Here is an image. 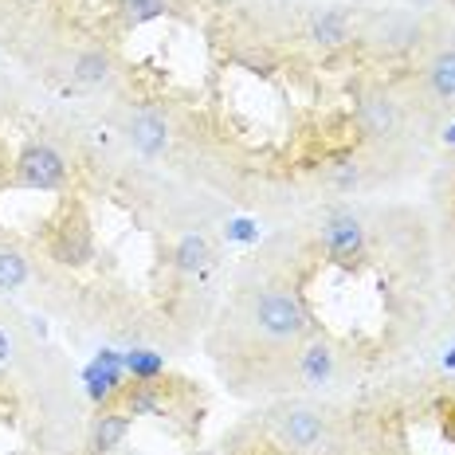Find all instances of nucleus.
<instances>
[{
	"mask_svg": "<svg viewBox=\"0 0 455 455\" xmlns=\"http://www.w3.org/2000/svg\"><path fill=\"white\" fill-rule=\"evenodd\" d=\"M248 322L255 334H263L267 341H302L315 330L307 302L299 299V291L291 287H263L255 291L248 302Z\"/></svg>",
	"mask_w": 455,
	"mask_h": 455,
	"instance_id": "f257e3e1",
	"label": "nucleus"
},
{
	"mask_svg": "<svg viewBox=\"0 0 455 455\" xmlns=\"http://www.w3.org/2000/svg\"><path fill=\"white\" fill-rule=\"evenodd\" d=\"M271 432L279 448L291 455H326L334 451V428L330 420L315 409H279L271 420Z\"/></svg>",
	"mask_w": 455,
	"mask_h": 455,
	"instance_id": "f03ea898",
	"label": "nucleus"
},
{
	"mask_svg": "<svg viewBox=\"0 0 455 455\" xmlns=\"http://www.w3.org/2000/svg\"><path fill=\"white\" fill-rule=\"evenodd\" d=\"M12 185L32 188V193H55L68 185V161L47 141H32L12 165Z\"/></svg>",
	"mask_w": 455,
	"mask_h": 455,
	"instance_id": "7ed1b4c3",
	"label": "nucleus"
},
{
	"mask_svg": "<svg viewBox=\"0 0 455 455\" xmlns=\"http://www.w3.org/2000/svg\"><path fill=\"white\" fill-rule=\"evenodd\" d=\"M365 224L357 212H349V208H338V212H330L326 220H322V251H326L330 263H338V267H354L357 259L365 255Z\"/></svg>",
	"mask_w": 455,
	"mask_h": 455,
	"instance_id": "20e7f679",
	"label": "nucleus"
},
{
	"mask_svg": "<svg viewBox=\"0 0 455 455\" xmlns=\"http://www.w3.org/2000/svg\"><path fill=\"white\" fill-rule=\"evenodd\" d=\"M47 255H52L60 267H83V263L94 259V235L91 224L79 208H71L60 224H55L52 240H47Z\"/></svg>",
	"mask_w": 455,
	"mask_h": 455,
	"instance_id": "39448f33",
	"label": "nucleus"
},
{
	"mask_svg": "<svg viewBox=\"0 0 455 455\" xmlns=\"http://www.w3.org/2000/svg\"><path fill=\"white\" fill-rule=\"evenodd\" d=\"M334 373H338V354H334V346H330L326 338H318V334H307L302 338V346H299V354H295V377L302 381V388H330V381H334Z\"/></svg>",
	"mask_w": 455,
	"mask_h": 455,
	"instance_id": "423d86ee",
	"label": "nucleus"
},
{
	"mask_svg": "<svg viewBox=\"0 0 455 455\" xmlns=\"http://www.w3.org/2000/svg\"><path fill=\"white\" fill-rule=\"evenodd\" d=\"M83 381H87V396H91L94 404L118 401L122 388H126V365H122V354H114V349H102V354L91 362L87 373H83Z\"/></svg>",
	"mask_w": 455,
	"mask_h": 455,
	"instance_id": "0eeeda50",
	"label": "nucleus"
},
{
	"mask_svg": "<svg viewBox=\"0 0 455 455\" xmlns=\"http://www.w3.org/2000/svg\"><path fill=\"white\" fill-rule=\"evenodd\" d=\"M130 428H134V416L126 409L102 404L99 416L91 420V432H87V455H114L122 443H126Z\"/></svg>",
	"mask_w": 455,
	"mask_h": 455,
	"instance_id": "6e6552de",
	"label": "nucleus"
},
{
	"mask_svg": "<svg viewBox=\"0 0 455 455\" xmlns=\"http://www.w3.org/2000/svg\"><path fill=\"white\" fill-rule=\"evenodd\" d=\"M396 126H401V110H396V102L388 99V94L373 91L365 94L362 102H357V130H362L365 138H393Z\"/></svg>",
	"mask_w": 455,
	"mask_h": 455,
	"instance_id": "1a4fd4ad",
	"label": "nucleus"
},
{
	"mask_svg": "<svg viewBox=\"0 0 455 455\" xmlns=\"http://www.w3.org/2000/svg\"><path fill=\"white\" fill-rule=\"evenodd\" d=\"M122 409L130 416H165L169 412V393L157 381H134L122 388Z\"/></svg>",
	"mask_w": 455,
	"mask_h": 455,
	"instance_id": "9d476101",
	"label": "nucleus"
},
{
	"mask_svg": "<svg viewBox=\"0 0 455 455\" xmlns=\"http://www.w3.org/2000/svg\"><path fill=\"white\" fill-rule=\"evenodd\" d=\"M349 40H354V24H349V16L338 12V8H326V12H318L315 20H310V44L322 47V52L346 47Z\"/></svg>",
	"mask_w": 455,
	"mask_h": 455,
	"instance_id": "9b49d317",
	"label": "nucleus"
},
{
	"mask_svg": "<svg viewBox=\"0 0 455 455\" xmlns=\"http://www.w3.org/2000/svg\"><path fill=\"white\" fill-rule=\"evenodd\" d=\"M130 138H134V146L141 149L146 157H161L169 149V126L165 118H157V114H138L134 122H130Z\"/></svg>",
	"mask_w": 455,
	"mask_h": 455,
	"instance_id": "f8f14e48",
	"label": "nucleus"
},
{
	"mask_svg": "<svg viewBox=\"0 0 455 455\" xmlns=\"http://www.w3.org/2000/svg\"><path fill=\"white\" fill-rule=\"evenodd\" d=\"M424 79H428L432 99H440V102L455 99V47H443V52L432 55V63L424 68Z\"/></svg>",
	"mask_w": 455,
	"mask_h": 455,
	"instance_id": "ddd939ff",
	"label": "nucleus"
},
{
	"mask_svg": "<svg viewBox=\"0 0 455 455\" xmlns=\"http://www.w3.org/2000/svg\"><path fill=\"white\" fill-rule=\"evenodd\" d=\"M173 263H177V271L196 275V271H204L208 263H212V248H208V240L201 232H188V235H181V243H177Z\"/></svg>",
	"mask_w": 455,
	"mask_h": 455,
	"instance_id": "4468645a",
	"label": "nucleus"
},
{
	"mask_svg": "<svg viewBox=\"0 0 455 455\" xmlns=\"http://www.w3.org/2000/svg\"><path fill=\"white\" fill-rule=\"evenodd\" d=\"M122 365L134 381H161L165 377V357L157 349H130V354H122Z\"/></svg>",
	"mask_w": 455,
	"mask_h": 455,
	"instance_id": "2eb2a0df",
	"label": "nucleus"
},
{
	"mask_svg": "<svg viewBox=\"0 0 455 455\" xmlns=\"http://www.w3.org/2000/svg\"><path fill=\"white\" fill-rule=\"evenodd\" d=\"M165 12H169V0H118V16L126 28L157 20V16H165Z\"/></svg>",
	"mask_w": 455,
	"mask_h": 455,
	"instance_id": "dca6fc26",
	"label": "nucleus"
},
{
	"mask_svg": "<svg viewBox=\"0 0 455 455\" xmlns=\"http://www.w3.org/2000/svg\"><path fill=\"white\" fill-rule=\"evenodd\" d=\"M28 279V259L16 248H0V291H16Z\"/></svg>",
	"mask_w": 455,
	"mask_h": 455,
	"instance_id": "f3484780",
	"label": "nucleus"
},
{
	"mask_svg": "<svg viewBox=\"0 0 455 455\" xmlns=\"http://www.w3.org/2000/svg\"><path fill=\"white\" fill-rule=\"evenodd\" d=\"M75 79L79 83H87V87H94V83H102L110 75V60L102 52H87V55H79V60H75Z\"/></svg>",
	"mask_w": 455,
	"mask_h": 455,
	"instance_id": "a211bd4d",
	"label": "nucleus"
},
{
	"mask_svg": "<svg viewBox=\"0 0 455 455\" xmlns=\"http://www.w3.org/2000/svg\"><path fill=\"white\" fill-rule=\"evenodd\" d=\"M357 181H362V169H357L354 157H338L334 165H330V185L334 188H354Z\"/></svg>",
	"mask_w": 455,
	"mask_h": 455,
	"instance_id": "6ab92c4d",
	"label": "nucleus"
},
{
	"mask_svg": "<svg viewBox=\"0 0 455 455\" xmlns=\"http://www.w3.org/2000/svg\"><path fill=\"white\" fill-rule=\"evenodd\" d=\"M224 232H228V240H259V228L251 220H232Z\"/></svg>",
	"mask_w": 455,
	"mask_h": 455,
	"instance_id": "aec40b11",
	"label": "nucleus"
},
{
	"mask_svg": "<svg viewBox=\"0 0 455 455\" xmlns=\"http://www.w3.org/2000/svg\"><path fill=\"white\" fill-rule=\"evenodd\" d=\"M12 354H16V341H12V334H8L4 326H0V369L12 365Z\"/></svg>",
	"mask_w": 455,
	"mask_h": 455,
	"instance_id": "412c9836",
	"label": "nucleus"
},
{
	"mask_svg": "<svg viewBox=\"0 0 455 455\" xmlns=\"http://www.w3.org/2000/svg\"><path fill=\"white\" fill-rule=\"evenodd\" d=\"M443 146H455V122H451L448 130H443Z\"/></svg>",
	"mask_w": 455,
	"mask_h": 455,
	"instance_id": "4be33fe9",
	"label": "nucleus"
},
{
	"mask_svg": "<svg viewBox=\"0 0 455 455\" xmlns=\"http://www.w3.org/2000/svg\"><path fill=\"white\" fill-rule=\"evenodd\" d=\"M451 409H455V396H451Z\"/></svg>",
	"mask_w": 455,
	"mask_h": 455,
	"instance_id": "5701e85b",
	"label": "nucleus"
},
{
	"mask_svg": "<svg viewBox=\"0 0 455 455\" xmlns=\"http://www.w3.org/2000/svg\"><path fill=\"white\" fill-rule=\"evenodd\" d=\"M451 4H455V0H451Z\"/></svg>",
	"mask_w": 455,
	"mask_h": 455,
	"instance_id": "b1692460",
	"label": "nucleus"
}]
</instances>
